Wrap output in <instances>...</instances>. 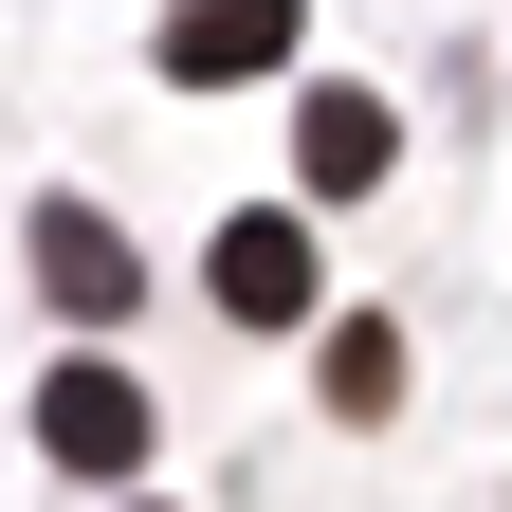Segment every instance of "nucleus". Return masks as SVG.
Here are the masks:
<instances>
[{
	"label": "nucleus",
	"instance_id": "f257e3e1",
	"mask_svg": "<svg viewBox=\"0 0 512 512\" xmlns=\"http://www.w3.org/2000/svg\"><path fill=\"white\" fill-rule=\"evenodd\" d=\"M37 439L74 476H147V384H128V366H55L37 384Z\"/></svg>",
	"mask_w": 512,
	"mask_h": 512
},
{
	"label": "nucleus",
	"instance_id": "f03ea898",
	"mask_svg": "<svg viewBox=\"0 0 512 512\" xmlns=\"http://www.w3.org/2000/svg\"><path fill=\"white\" fill-rule=\"evenodd\" d=\"M293 19H311V0H183V19H165V74L183 92H238V74L293 55Z\"/></svg>",
	"mask_w": 512,
	"mask_h": 512
},
{
	"label": "nucleus",
	"instance_id": "7ed1b4c3",
	"mask_svg": "<svg viewBox=\"0 0 512 512\" xmlns=\"http://www.w3.org/2000/svg\"><path fill=\"white\" fill-rule=\"evenodd\" d=\"M202 275H220V311H238V330H293V311L330 293V275H311V220H220V256H202Z\"/></svg>",
	"mask_w": 512,
	"mask_h": 512
},
{
	"label": "nucleus",
	"instance_id": "20e7f679",
	"mask_svg": "<svg viewBox=\"0 0 512 512\" xmlns=\"http://www.w3.org/2000/svg\"><path fill=\"white\" fill-rule=\"evenodd\" d=\"M37 293H55V311H128V293H147V256H128L92 202H37Z\"/></svg>",
	"mask_w": 512,
	"mask_h": 512
},
{
	"label": "nucleus",
	"instance_id": "39448f33",
	"mask_svg": "<svg viewBox=\"0 0 512 512\" xmlns=\"http://www.w3.org/2000/svg\"><path fill=\"white\" fill-rule=\"evenodd\" d=\"M384 147H403V128H384V92H311V110H293V165H311V202L384 183Z\"/></svg>",
	"mask_w": 512,
	"mask_h": 512
},
{
	"label": "nucleus",
	"instance_id": "423d86ee",
	"mask_svg": "<svg viewBox=\"0 0 512 512\" xmlns=\"http://www.w3.org/2000/svg\"><path fill=\"white\" fill-rule=\"evenodd\" d=\"M330 403H348V421L403 403V330H384V311H348V330H330Z\"/></svg>",
	"mask_w": 512,
	"mask_h": 512
}]
</instances>
